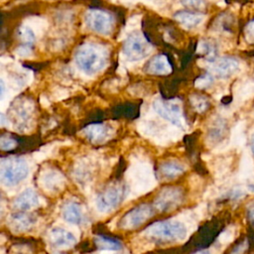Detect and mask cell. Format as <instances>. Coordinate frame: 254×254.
I'll list each match as a JSON object with an SVG mask.
<instances>
[{
	"mask_svg": "<svg viewBox=\"0 0 254 254\" xmlns=\"http://www.w3.org/2000/svg\"><path fill=\"white\" fill-rule=\"evenodd\" d=\"M142 234L148 239L160 243L180 242L187 236L186 225L177 219H167L152 223Z\"/></svg>",
	"mask_w": 254,
	"mask_h": 254,
	"instance_id": "6da1fadb",
	"label": "cell"
},
{
	"mask_svg": "<svg viewBox=\"0 0 254 254\" xmlns=\"http://www.w3.org/2000/svg\"><path fill=\"white\" fill-rule=\"evenodd\" d=\"M29 174L28 163L21 157H6L1 159L0 176L5 186H15L27 178Z\"/></svg>",
	"mask_w": 254,
	"mask_h": 254,
	"instance_id": "7a4b0ae2",
	"label": "cell"
},
{
	"mask_svg": "<svg viewBox=\"0 0 254 254\" xmlns=\"http://www.w3.org/2000/svg\"><path fill=\"white\" fill-rule=\"evenodd\" d=\"M75 62L78 67L87 74H93L100 70L104 64L103 54L93 46H82L75 53Z\"/></svg>",
	"mask_w": 254,
	"mask_h": 254,
	"instance_id": "3957f363",
	"label": "cell"
},
{
	"mask_svg": "<svg viewBox=\"0 0 254 254\" xmlns=\"http://www.w3.org/2000/svg\"><path fill=\"white\" fill-rule=\"evenodd\" d=\"M126 195V188L120 184L106 188L96 198V207L101 212H109L116 208Z\"/></svg>",
	"mask_w": 254,
	"mask_h": 254,
	"instance_id": "277c9868",
	"label": "cell"
},
{
	"mask_svg": "<svg viewBox=\"0 0 254 254\" xmlns=\"http://www.w3.org/2000/svg\"><path fill=\"white\" fill-rule=\"evenodd\" d=\"M150 52L149 42L138 33L129 35L123 44V54L129 61H139L147 57Z\"/></svg>",
	"mask_w": 254,
	"mask_h": 254,
	"instance_id": "5b68a950",
	"label": "cell"
},
{
	"mask_svg": "<svg viewBox=\"0 0 254 254\" xmlns=\"http://www.w3.org/2000/svg\"><path fill=\"white\" fill-rule=\"evenodd\" d=\"M153 107L155 111L164 119L170 121L180 128H185V119L179 103L175 102L174 100L166 101L163 99H157L154 102Z\"/></svg>",
	"mask_w": 254,
	"mask_h": 254,
	"instance_id": "8992f818",
	"label": "cell"
},
{
	"mask_svg": "<svg viewBox=\"0 0 254 254\" xmlns=\"http://www.w3.org/2000/svg\"><path fill=\"white\" fill-rule=\"evenodd\" d=\"M154 214L153 207L150 204L143 203L129 210L120 220L119 226L122 229H134L143 224Z\"/></svg>",
	"mask_w": 254,
	"mask_h": 254,
	"instance_id": "52a82bcc",
	"label": "cell"
},
{
	"mask_svg": "<svg viewBox=\"0 0 254 254\" xmlns=\"http://www.w3.org/2000/svg\"><path fill=\"white\" fill-rule=\"evenodd\" d=\"M85 23L87 27L98 33V34H108L110 33L113 25L112 17L109 13L100 9H90L86 13Z\"/></svg>",
	"mask_w": 254,
	"mask_h": 254,
	"instance_id": "ba28073f",
	"label": "cell"
},
{
	"mask_svg": "<svg viewBox=\"0 0 254 254\" xmlns=\"http://www.w3.org/2000/svg\"><path fill=\"white\" fill-rule=\"evenodd\" d=\"M184 192L180 188L167 187L164 188L155 199V206L161 211H170L181 204Z\"/></svg>",
	"mask_w": 254,
	"mask_h": 254,
	"instance_id": "9c48e42d",
	"label": "cell"
},
{
	"mask_svg": "<svg viewBox=\"0 0 254 254\" xmlns=\"http://www.w3.org/2000/svg\"><path fill=\"white\" fill-rule=\"evenodd\" d=\"M40 187L49 193H57L64 188V175L55 169L42 171L38 179Z\"/></svg>",
	"mask_w": 254,
	"mask_h": 254,
	"instance_id": "30bf717a",
	"label": "cell"
},
{
	"mask_svg": "<svg viewBox=\"0 0 254 254\" xmlns=\"http://www.w3.org/2000/svg\"><path fill=\"white\" fill-rule=\"evenodd\" d=\"M49 238H50L51 244L54 247L59 248V249L70 248L76 242V239L71 232H69L64 228H61V227L53 228L50 231Z\"/></svg>",
	"mask_w": 254,
	"mask_h": 254,
	"instance_id": "8fae6325",
	"label": "cell"
},
{
	"mask_svg": "<svg viewBox=\"0 0 254 254\" xmlns=\"http://www.w3.org/2000/svg\"><path fill=\"white\" fill-rule=\"evenodd\" d=\"M239 68V62L234 57H223L213 63L212 72L219 77H227Z\"/></svg>",
	"mask_w": 254,
	"mask_h": 254,
	"instance_id": "7c38bea8",
	"label": "cell"
},
{
	"mask_svg": "<svg viewBox=\"0 0 254 254\" xmlns=\"http://www.w3.org/2000/svg\"><path fill=\"white\" fill-rule=\"evenodd\" d=\"M84 136L92 143H102L111 135V129L103 123H92L82 130Z\"/></svg>",
	"mask_w": 254,
	"mask_h": 254,
	"instance_id": "4fadbf2b",
	"label": "cell"
},
{
	"mask_svg": "<svg viewBox=\"0 0 254 254\" xmlns=\"http://www.w3.org/2000/svg\"><path fill=\"white\" fill-rule=\"evenodd\" d=\"M36 222V218L27 212L21 211L13 213L9 217V227L14 232H25L29 230Z\"/></svg>",
	"mask_w": 254,
	"mask_h": 254,
	"instance_id": "5bb4252c",
	"label": "cell"
},
{
	"mask_svg": "<svg viewBox=\"0 0 254 254\" xmlns=\"http://www.w3.org/2000/svg\"><path fill=\"white\" fill-rule=\"evenodd\" d=\"M131 180L136 185V188H148L150 189L151 182L153 180L152 169L146 164L135 165L131 170Z\"/></svg>",
	"mask_w": 254,
	"mask_h": 254,
	"instance_id": "9a60e30c",
	"label": "cell"
},
{
	"mask_svg": "<svg viewBox=\"0 0 254 254\" xmlns=\"http://www.w3.org/2000/svg\"><path fill=\"white\" fill-rule=\"evenodd\" d=\"M145 70L151 74L165 75L172 71V64L166 55H157L148 62Z\"/></svg>",
	"mask_w": 254,
	"mask_h": 254,
	"instance_id": "2e32d148",
	"label": "cell"
},
{
	"mask_svg": "<svg viewBox=\"0 0 254 254\" xmlns=\"http://www.w3.org/2000/svg\"><path fill=\"white\" fill-rule=\"evenodd\" d=\"M39 205V197L32 189H27L21 192L14 200L13 206L19 210H30Z\"/></svg>",
	"mask_w": 254,
	"mask_h": 254,
	"instance_id": "e0dca14e",
	"label": "cell"
},
{
	"mask_svg": "<svg viewBox=\"0 0 254 254\" xmlns=\"http://www.w3.org/2000/svg\"><path fill=\"white\" fill-rule=\"evenodd\" d=\"M64 219L72 224H79L82 219V210L80 205L77 202L70 201L64 204L63 208Z\"/></svg>",
	"mask_w": 254,
	"mask_h": 254,
	"instance_id": "ac0fdd59",
	"label": "cell"
},
{
	"mask_svg": "<svg viewBox=\"0 0 254 254\" xmlns=\"http://www.w3.org/2000/svg\"><path fill=\"white\" fill-rule=\"evenodd\" d=\"M174 18L184 27L193 28L202 21L203 15L192 11H179L174 15Z\"/></svg>",
	"mask_w": 254,
	"mask_h": 254,
	"instance_id": "d6986e66",
	"label": "cell"
},
{
	"mask_svg": "<svg viewBox=\"0 0 254 254\" xmlns=\"http://www.w3.org/2000/svg\"><path fill=\"white\" fill-rule=\"evenodd\" d=\"M160 172L164 178L174 179L182 175L185 172V168L182 164L178 162L170 161V162H165L161 164Z\"/></svg>",
	"mask_w": 254,
	"mask_h": 254,
	"instance_id": "ffe728a7",
	"label": "cell"
},
{
	"mask_svg": "<svg viewBox=\"0 0 254 254\" xmlns=\"http://www.w3.org/2000/svg\"><path fill=\"white\" fill-rule=\"evenodd\" d=\"M94 243L99 250L115 251V250H118L121 248V243L117 239L106 237V236H101V235H97L94 237Z\"/></svg>",
	"mask_w": 254,
	"mask_h": 254,
	"instance_id": "44dd1931",
	"label": "cell"
},
{
	"mask_svg": "<svg viewBox=\"0 0 254 254\" xmlns=\"http://www.w3.org/2000/svg\"><path fill=\"white\" fill-rule=\"evenodd\" d=\"M190 101L191 103V105L193 106V108L197 111V112H203L208 108L209 102L207 100V98H205L202 95H197V94H193L190 97Z\"/></svg>",
	"mask_w": 254,
	"mask_h": 254,
	"instance_id": "7402d4cb",
	"label": "cell"
},
{
	"mask_svg": "<svg viewBox=\"0 0 254 254\" xmlns=\"http://www.w3.org/2000/svg\"><path fill=\"white\" fill-rule=\"evenodd\" d=\"M19 36H20V40H21L24 47H31L33 45L34 40H35V36L29 28L22 27L19 30Z\"/></svg>",
	"mask_w": 254,
	"mask_h": 254,
	"instance_id": "603a6c76",
	"label": "cell"
},
{
	"mask_svg": "<svg viewBox=\"0 0 254 254\" xmlns=\"http://www.w3.org/2000/svg\"><path fill=\"white\" fill-rule=\"evenodd\" d=\"M235 237V228L233 227H228L224 229L218 236V241L221 244H228L230 243Z\"/></svg>",
	"mask_w": 254,
	"mask_h": 254,
	"instance_id": "cb8c5ba5",
	"label": "cell"
},
{
	"mask_svg": "<svg viewBox=\"0 0 254 254\" xmlns=\"http://www.w3.org/2000/svg\"><path fill=\"white\" fill-rule=\"evenodd\" d=\"M0 146H1L2 150L9 151V150L14 149L17 146V142L14 138H12L8 135H4L0 139Z\"/></svg>",
	"mask_w": 254,
	"mask_h": 254,
	"instance_id": "d4e9b609",
	"label": "cell"
},
{
	"mask_svg": "<svg viewBox=\"0 0 254 254\" xmlns=\"http://www.w3.org/2000/svg\"><path fill=\"white\" fill-rule=\"evenodd\" d=\"M212 82V77L209 74H204L196 79L195 86L198 88H205L208 85H210Z\"/></svg>",
	"mask_w": 254,
	"mask_h": 254,
	"instance_id": "484cf974",
	"label": "cell"
},
{
	"mask_svg": "<svg viewBox=\"0 0 254 254\" xmlns=\"http://www.w3.org/2000/svg\"><path fill=\"white\" fill-rule=\"evenodd\" d=\"M245 38L249 43H254V20L247 24L245 28Z\"/></svg>",
	"mask_w": 254,
	"mask_h": 254,
	"instance_id": "4316f807",
	"label": "cell"
},
{
	"mask_svg": "<svg viewBox=\"0 0 254 254\" xmlns=\"http://www.w3.org/2000/svg\"><path fill=\"white\" fill-rule=\"evenodd\" d=\"M182 3L189 8L198 9L203 5V0H181Z\"/></svg>",
	"mask_w": 254,
	"mask_h": 254,
	"instance_id": "83f0119b",
	"label": "cell"
},
{
	"mask_svg": "<svg viewBox=\"0 0 254 254\" xmlns=\"http://www.w3.org/2000/svg\"><path fill=\"white\" fill-rule=\"evenodd\" d=\"M247 248H248V242L245 239L243 242L239 243L235 248H233L230 254H243L247 250Z\"/></svg>",
	"mask_w": 254,
	"mask_h": 254,
	"instance_id": "f1b7e54d",
	"label": "cell"
},
{
	"mask_svg": "<svg viewBox=\"0 0 254 254\" xmlns=\"http://www.w3.org/2000/svg\"><path fill=\"white\" fill-rule=\"evenodd\" d=\"M247 216H248V219L251 222H254V202H252L251 204L248 205V207H247Z\"/></svg>",
	"mask_w": 254,
	"mask_h": 254,
	"instance_id": "f546056e",
	"label": "cell"
},
{
	"mask_svg": "<svg viewBox=\"0 0 254 254\" xmlns=\"http://www.w3.org/2000/svg\"><path fill=\"white\" fill-rule=\"evenodd\" d=\"M194 254H212V253L210 251H208V250H200V251H197Z\"/></svg>",
	"mask_w": 254,
	"mask_h": 254,
	"instance_id": "4dcf8cb0",
	"label": "cell"
},
{
	"mask_svg": "<svg viewBox=\"0 0 254 254\" xmlns=\"http://www.w3.org/2000/svg\"><path fill=\"white\" fill-rule=\"evenodd\" d=\"M251 149H252V151H253V153H254V137H253V139H252V144H251Z\"/></svg>",
	"mask_w": 254,
	"mask_h": 254,
	"instance_id": "1f68e13d",
	"label": "cell"
},
{
	"mask_svg": "<svg viewBox=\"0 0 254 254\" xmlns=\"http://www.w3.org/2000/svg\"><path fill=\"white\" fill-rule=\"evenodd\" d=\"M253 137H254V136H253Z\"/></svg>",
	"mask_w": 254,
	"mask_h": 254,
	"instance_id": "d6a6232c",
	"label": "cell"
}]
</instances>
